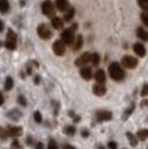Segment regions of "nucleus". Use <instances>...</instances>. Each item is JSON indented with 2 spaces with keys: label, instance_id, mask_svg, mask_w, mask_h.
Segmentation results:
<instances>
[{
  "label": "nucleus",
  "instance_id": "f257e3e1",
  "mask_svg": "<svg viewBox=\"0 0 148 149\" xmlns=\"http://www.w3.org/2000/svg\"><path fill=\"white\" fill-rule=\"evenodd\" d=\"M108 72H110V77H111L114 81H122V79L125 78V71H123V68H122L117 62H114V63L110 64Z\"/></svg>",
  "mask_w": 148,
  "mask_h": 149
},
{
  "label": "nucleus",
  "instance_id": "f03ea898",
  "mask_svg": "<svg viewBox=\"0 0 148 149\" xmlns=\"http://www.w3.org/2000/svg\"><path fill=\"white\" fill-rule=\"evenodd\" d=\"M60 40L66 44V45H72L74 44V40H76V37H74V30H73L72 27L70 29H65L60 34Z\"/></svg>",
  "mask_w": 148,
  "mask_h": 149
},
{
  "label": "nucleus",
  "instance_id": "7ed1b4c3",
  "mask_svg": "<svg viewBox=\"0 0 148 149\" xmlns=\"http://www.w3.org/2000/svg\"><path fill=\"white\" fill-rule=\"evenodd\" d=\"M37 34H39V37L43 38V40H48V38L52 37V32H51V29H49L45 23H41V25L37 26Z\"/></svg>",
  "mask_w": 148,
  "mask_h": 149
},
{
  "label": "nucleus",
  "instance_id": "20e7f679",
  "mask_svg": "<svg viewBox=\"0 0 148 149\" xmlns=\"http://www.w3.org/2000/svg\"><path fill=\"white\" fill-rule=\"evenodd\" d=\"M6 48L7 49H15V47H17V34L14 33V30L10 29L8 32H7V40H6Z\"/></svg>",
  "mask_w": 148,
  "mask_h": 149
},
{
  "label": "nucleus",
  "instance_id": "39448f33",
  "mask_svg": "<svg viewBox=\"0 0 148 149\" xmlns=\"http://www.w3.org/2000/svg\"><path fill=\"white\" fill-rule=\"evenodd\" d=\"M41 10H43V14H44V15H47V17H49V18L55 15V6L52 4L49 0H45L44 3H43Z\"/></svg>",
  "mask_w": 148,
  "mask_h": 149
},
{
  "label": "nucleus",
  "instance_id": "423d86ee",
  "mask_svg": "<svg viewBox=\"0 0 148 149\" xmlns=\"http://www.w3.org/2000/svg\"><path fill=\"white\" fill-rule=\"evenodd\" d=\"M52 49H54L55 55H58V56H62V55H65V52H66V44H65L62 40L55 41L54 45H52Z\"/></svg>",
  "mask_w": 148,
  "mask_h": 149
},
{
  "label": "nucleus",
  "instance_id": "0eeeda50",
  "mask_svg": "<svg viewBox=\"0 0 148 149\" xmlns=\"http://www.w3.org/2000/svg\"><path fill=\"white\" fill-rule=\"evenodd\" d=\"M89 62H92V55H90L89 52H84V54L76 60V64L78 67H84V66L88 64Z\"/></svg>",
  "mask_w": 148,
  "mask_h": 149
},
{
  "label": "nucleus",
  "instance_id": "6e6552de",
  "mask_svg": "<svg viewBox=\"0 0 148 149\" xmlns=\"http://www.w3.org/2000/svg\"><path fill=\"white\" fill-rule=\"evenodd\" d=\"M122 66L126 68H135L136 66H137V59L133 58V56H123V59H122Z\"/></svg>",
  "mask_w": 148,
  "mask_h": 149
},
{
  "label": "nucleus",
  "instance_id": "1a4fd4ad",
  "mask_svg": "<svg viewBox=\"0 0 148 149\" xmlns=\"http://www.w3.org/2000/svg\"><path fill=\"white\" fill-rule=\"evenodd\" d=\"M96 119L99 122H104V120H111L112 119V113L110 111H106V109H100L96 112Z\"/></svg>",
  "mask_w": 148,
  "mask_h": 149
},
{
  "label": "nucleus",
  "instance_id": "9d476101",
  "mask_svg": "<svg viewBox=\"0 0 148 149\" xmlns=\"http://www.w3.org/2000/svg\"><path fill=\"white\" fill-rule=\"evenodd\" d=\"M93 95H96V96H103V95H106V92H107V89H106V85L104 84H96V85L93 86Z\"/></svg>",
  "mask_w": 148,
  "mask_h": 149
},
{
  "label": "nucleus",
  "instance_id": "9b49d317",
  "mask_svg": "<svg viewBox=\"0 0 148 149\" xmlns=\"http://www.w3.org/2000/svg\"><path fill=\"white\" fill-rule=\"evenodd\" d=\"M7 134H8V137H19L21 134H22V129L21 127H8L7 129Z\"/></svg>",
  "mask_w": 148,
  "mask_h": 149
},
{
  "label": "nucleus",
  "instance_id": "f8f14e48",
  "mask_svg": "<svg viewBox=\"0 0 148 149\" xmlns=\"http://www.w3.org/2000/svg\"><path fill=\"white\" fill-rule=\"evenodd\" d=\"M133 51H135V54L140 58H143L144 55H145V48H144L143 44H140V42H136L135 45H133Z\"/></svg>",
  "mask_w": 148,
  "mask_h": 149
},
{
  "label": "nucleus",
  "instance_id": "ddd939ff",
  "mask_svg": "<svg viewBox=\"0 0 148 149\" xmlns=\"http://www.w3.org/2000/svg\"><path fill=\"white\" fill-rule=\"evenodd\" d=\"M80 75L84 79H86V81H89L90 78H92V70H90L89 67H81L80 70Z\"/></svg>",
  "mask_w": 148,
  "mask_h": 149
},
{
  "label": "nucleus",
  "instance_id": "4468645a",
  "mask_svg": "<svg viewBox=\"0 0 148 149\" xmlns=\"http://www.w3.org/2000/svg\"><path fill=\"white\" fill-rule=\"evenodd\" d=\"M56 8L59 10V11H62V13H65V11H67L70 7H69V1L67 0H56Z\"/></svg>",
  "mask_w": 148,
  "mask_h": 149
},
{
  "label": "nucleus",
  "instance_id": "2eb2a0df",
  "mask_svg": "<svg viewBox=\"0 0 148 149\" xmlns=\"http://www.w3.org/2000/svg\"><path fill=\"white\" fill-rule=\"evenodd\" d=\"M95 79L99 84H104L106 82V72L103 70H97V71L95 72Z\"/></svg>",
  "mask_w": 148,
  "mask_h": 149
},
{
  "label": "nucleus",
  "instance_id": "dca6fc26",
  "mask_svg": "<svg viewBox=\"0 0 148 149\" xmlns=\"http://www.w3.org/2000/svg\"><path fill=\"white\" fill-rule=\"evenodd\" d=\"M21 115H22V112L18 111V109H11V111L7 112V118H10L11 120H18L21 118Z\"/></svg>",
  "mask_w": 148,
  "mask_h": 149
},
{
  "label": "nucleus",
  "instance_id": "f3484780",
  "mask_svg": "<svg viewBox=\"0 0 148 149\" xmlns=\"http://www.w3.org/2000/svg\"><path fill=\"white\" fill-rule=\"evenodd\" d=\"M137 37L141 38L143 41H148V32L144 29V27H137Z\"/></svg>",
  "mask_w": 148,
  "mask_h": 149
},
{
  "label": "nucleus",
  "instance_id": "a211bd4d",
  "mask_svg": "<svg viewBox=\"0 0 148 149\" xmlns=\"http://www.w3.org/2000/svg\"><path fill=\"white\" fill-rule=\"evenodd\" d=\"M63 21L65 19H62V18H59V17H52V26L55 27V29H62L63 27Z\"/></svg>",
  "mask_w": 148,
  "mask_h": 149
},
{
  "label": "nucleus",
  "instance_id": "6ab92c4d",
  "mask_svg": "<svg viewBox=\"0 0 148 149\" xmlns=\"http://www.w3.org/2000/svg\"><path fill=\"white\" fill-rule=\"evenodd\" d=\"M0 4H1V7H0V10H1V14H7L10 10V3L8 0H1L0 1Z\"/></svg>",
  "mask_w": 148,
  "mask_h": 149
},
{
  "label": "nucleus",
  "instance_id": "aec40b11",
  "mask_svg": "<svg viewBox=\"0 0 148 149\" xmlns=\"http://www.w3.org/2000/svg\"><path fill=\"white\" fill-rule=\"evenodd\" d=\"M126 137H128V140H129V142H130V145H132V146H136V145H137V140H139V138H136V137L133 136L130 131H128V133H126Z\"/></svg>",
  "mask_w": 148,
  "mask_h": 149
},
{
  "label": "nucleus",
  "instance_id": "412c9836",
  "mask_svg": "<svg viewBox=\"0 0 148 149\" xmlns=\"http://www.w3.org/2000/svg\"><path fill=\"white\" fill-rule=\"evenodd\" d=\"M13 86H14L13 78L7 77V78H6V82H4V89H6V91H11V89H13Z\"/></svg>",
  "mask_w": 148,
  "mask_h": 149
},
{
  "label": "nucleus",
  "instance_id": "4be33fe9",
  "mask_svg": "<svg viewBox=\"0 0 148 149\" xmlns=\"http://www.w3.org/2000/svg\"><path fill=\"white\" fill-rule=\"evenodd\" d=\"M133 111H135V104H132V105H130L129 108L126 109L125 112H123V116H122V120H126V119H128V118L130 116V115H132V112H133Z\"/></svg>",
  "mask_w": 148,
  "mask_h": 149
},
{
  "label": "nucleus",
  "instance_id": "5701e85b",
  "mask_svg": "<svg viewBox=\"0 0 148 149\" xmlns=\"http://www.w3.org/2000/svg\"><path fill=\"white\" fill-rule=\"evenodd\" d=\"M137 138L139 140H141V141H144V140H147L148 138V130H139L137 131Z\"/></svg>",
  "mask_w": 148,
  "mask_h": 149
},
{
  "label": "nucleus",
  "instance_id": "b1692460",
  "mask_svg": "<svg viewBox=\"0 0 148 149\" xmlns=\"http://www.w3.org/2000/svg\"><path fill=\"white\" fill-rule=\"evenodd\" d=\"M74 14H76L74 8H73V7H70V8L67 10V13L65 14V21H72L73 17H74Z\"/></svg>",
  "mask_w": 148,
  "mask_h": 149
},
{
  "label": "nucleus",
  "instance_id": "393cba45",
  "mask_svg": "<svg viewBox=\"0 0 148 149\" xmlns=\"http://www.w3.org/2000/svg\"><path fill=\"white\" fill-rule=\"evenodd\" d=\"M73 48H74V51H78L81 48V45H82V36H77L76 37V42L73 44Z\"/></svg>",
  "mask_w": 148,
  "mask_h": 149
},
{
  "label": "nucleus",
  "instance_id": "a878e982",
  "mask_svg": "<svg viewBox=\"0 0 148 149\" xmlns=\"http://www.w3.org/2000/svg\"><path fill=\"white\" fill-rule=\"evenodd\" d=\"M65 133H66V134H67V136H74V134H76V126H72V125H70V126H66L65 127Z\"/></svg>",
  "mask_w": 148,
  "mask_h": 149
},
{
  "label": "nucleus",
  "instance_id": "bb28decb",
  "mask_svg": "<svg viewBox=\"0 0 148 149\" xmlns=\"http://www.w3.org/2000/svg\"><path fill=\"white\" fill-rule=\"evenodd\" d=\"M99 63H100V56H99V54H93L92 55V64L97 66Z\"/></svg>",
  "mask_w": 148,
  "mask_h": 149
},
{
  "label": "nucleus",
  "instance_id": "cd10ccee",
  "mask_svg": "<svg viewBox=\"0 0 148 149\" xmlns=\"http://www.w3.org/2000/svg\"><path fill=\"white\" fill-rule=\"evenodd\" d=\"M139 6L144 11H148V0H139Z\"/></svg>",
  "mask_w": 148,
  "mask_h": 149
},
{
  "label": "nucleus",
  "instance_id": "c85d7f7f",
  "mask_svg": "<svg viewBox=\"0 0 148 149\" xmlns=\"http://www.w3.org/2000/svg\"><path fill=\"white\" fill-rule=\"evenodd\" d=\"M48 149H59V148H58V144H56V141H55V140H49V142H48Z\"/></svg>",
  "mask_w": 148,
  "mask_h": 149
},
{
  "label": "nucleus",
  "instance_id": "c756f323",
  "mask_svg": "<svg viewBox=\"0 0 148 149\" xmlns=\"http://www.w3.org/2000/svg\"><path fill=\"white\" fill-rule=\"evenodd\" d=\"M34 120H36V123H41V120H43V116H41L40 111H36V112H34Z\"/></svg>",
  "mask_w": 148,
  "mask_h": 149
},
{
  "label": "nucleus",
  "instance_id": "7c9ffc66",
  "mask_svg": "<svg viewBox=\"0 0 148 149\" xmlns=\"http://www.w3.org/2000/svg\"><path fill=\"white\" fill-rule=\"evenodd\" d=\"M141 21H143V23L145 26H148V11L141 14Z\"/></svg>",
  "mask_w": 148,
  "mask_h": 149
},
{
  "label": "nucleus",
  "instance_id": "2f4dec72",
  "mask_svg": "<svg viewBox=\"0 0 148 149\" xmlns=\"http://www.w3.org/2000/svg\"><path fill=\"white\" fill-rule=\"evenodd\" d=\"M18 103L21 104L22 107H26V105H27V103H26V99H25V97H23L22 95H21V96H18Z\"/></svg>",
  "mask_w": 148,
  "mask_h": 149
},
{
  "label": "nucleus",
  "instance_id": "473e14b6",
  "mask_svg": "<svg viewBox=\"0 0 148 149\" xmlns=\"http://www.w3.org/2000/svg\"><path fill=\"white\" fill-rule=\"evenodd\" d=\"M141 96H143V97L148 96V84H144L143 89H141Z\"/></svg>",
  "mask_w": 148,
  "mask_h": 149
},
{
  "label": "nucleus",
  "instance_id": "72a5a7b5",
  "mask_svg": "<svg viewBox=\"0 0 148 149\" xmlns=\"http://www.w3.org/2000/svg\"><path fill=\"white\" fill-rule=\"evenodd\" d=\"M107 148H110V149H118V145H117V142L110 141V142L107 144Z\"/></svg>",
  "mask_w": 148,
  "mask_h": 149
},
{
  "label": "nucleus",
  "instance_id": "f704fd0d",
  "mask_svg": "<svg viewBox=\"0 0 148 149\" xmlns=\"http://www.w3.org/2000/svg\"><path fill=\"white\" fill-rule=\"evenodd\" d=\"M13 148H14V149H22V148H21V144H19L17 140L13 141Z\"/></svg>",
  "mask_w": 148,
  "mask_h": 149
},
{
  "label": "nucleus",
  "instance_id": "c9c22d12",
  "mask_svg": "<svg viewBox=\"0 0 148 149\" xmlns=\"http://www.w3.org/2000/svg\"><path fill=\"white\" fill-rule=\"evenodd\" d=\"M81 136L84 137V138H86V137L89 136V130H86V129H82V131H81Z\"/></svg>",
  "mask_w": 148,
  "mask_h": 149
},
{
  "label": "nucleus",
  "instance_id": "e433bc0d",
  "mask_svg": "<svg viewBox=\"0 0 148 149\" xmlns=\"http://www.w3.org/2000/svg\"><path fill=\"white\" fill-rule=\"evenodd\" d=\"M8 134H6V129H1V140H6V137Z\"/></svg>",
  "mask_w": 148,
  "mask_h": 149
},
{
  "label": "nucleus",
  "instance_id": "4c0bfd02",
  "mask_svg": "<svg viewBox=\"0 0 148 149\" xmlns=\"http://www.w3.org/2000/svg\"><path fill=\"white\" fill-rule=\"evenodd\" d=\"M36 149H44V145L41 144V142H37V144H36Z\"/></svg>",
  "mask_w": 148,
  "mask_h": 149
},
{
  "label": "nucleus",
  "instance_id": "58836bf2",
  "mask_svg": "<svg viewBox=\"0 0 148 149\" xmlns=\"http://www.w3.org/2000/svg\"><path fill=\"white\" fill-rule=\"evenodd\" d=\"M26 144H27V145L33 144V138H30V137H29V138H26Z\"/></svg>",
  "mask_w": 148,
  "mask_h": 149
},
{
  "label": "nucleus",
  "instance_id": "ea45409f",
  "mask_svg": "<svg viewBox=\"0 0 148 149\" xmlns=\"http://www.w3.org/2000/svg\"><path fill=\"white\" fill-rule=\"evenodd\" d=\"M34 84H40V77H39V75L34 77Z\"/></svg>",
  "mask_w": 148,
  "mask_h": 149
},
{
  "label": "nucleus",
  "instance_id": "a19ab883",
  "mask_svg": "<svg viewBox=\"0 0 148 149\" xmlns=\"http://www.w3.org/2000/svg\"><path fill=\"white\" fill-rule=\"evenodd\" d=\"M63 149H76L74 146H72V145H65L63 146Z\"/></svg>",
  "mask_w": 148,
  "mask_h": 149
},
{
  "label": "nucleus",
  "instance_id": "79ce46f5",
  "mask_svg": "<svg viewBox=\"0 0 148 149\" xmlns=\"http://www.w3.org/2000/svg\"><path fill=\"white\" fill-rule=\"evenodd\" d=\"M74 122H80V116H74Z\"/></svg>",
  "mask_w": 148,
  "mask_h": 149
},
{
  "label": "nucleus",
  "instance_id": "37998d69",
  "mask_svg": "<svg viewBox=\"0 0 148 149\" xmlns=\"http://www.w3.org/2000/svg\"><path fill=\"white\" fill-rule=\"evenodd\" d=\"M72 29H73V30H76V29H77V23H74V25H73Z\"/></svg>",
  "mask_w": 148,
  "mask_h": 149
},
{
  "label": "nucleus",
  "instance_id": "c03bdc74",
  "mask_svg": "<svg viewBox=\"0 0 148 149\" xmlns=\"http://www.w3.org/2000/svg\"><path fill=\"white\" fill-rule=\"evenodd\" d=\"M99 149H104V148H103V146H99Z\"/></svg>",
  "mask_w": 148,
  "mask_h": 149
}]
</instances>
